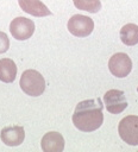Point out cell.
<instances>
[{
    "label": "cell",
    "mask_w": 138,
    "mask_h": 152,
    "mask_svg": "<svg viewBox=\"0 0 138 152\" xmlns=\"http://www.w3.org/2000/svg\"><path fill=\"white\" fill-rule=\"evenodd\" d=\"M17 65L11 58L0 59V81L5 83H11L15 80Z\"/></svg>",
    "instance_id": "obj_11"
},
{
    "label": "cell",
    "mask_w": 138,
    "mask_h": 152,
    "mask_svg": "<svg viewBox=\"0 0 138 152\" xmlns=\"http://www.w3.org/2000/svg\"><path fill=\"white\" fill-rule=\"evenodd\" d=\"M108 69L115 77H126L132 70V61L124 52L114 53L108 61Z\"/></svg>",
    "instance_id": "obj_6"
},
{
    "label": "cell",
    "mask_w": 138,
    "mask_h": 152,
    "mask_svg": "<svg viewBox=\"0 0 138 152\" xmlns=\"http://www.w3.org/2000/svg\"><path fill=\"white\" fill-rule=\"evenodd\" d=\"M118 132L123 141L132 146H138V116L128 115L121 119Z\"/></svg>",
    "instance_id": "obj_3"
},
{
    "label": "cell",
    "mask_w": 138,
    "mask_h": 152,
    "mask_svg": "<svg viewBox=\"0 0 138 152\" xmlns=\"http://www.w3.org/2000/svg\"><path fill=\"white\" fill-rule=\"evenodd\" d=\"M120 39L127 46H133L138 43V25L126 24L120 30Z\"/></svg>",
    "instance_id": "obj_12"
},
{
    "label": "cell",
    "mask_w": 138,
    "mask_h": 152,
    "mask_svg": "<svg viewBox=\"0 0 138 152\" xmlns=\"http://www.w3.org/2000/svg\"><path fill=\"white\" fill-rule=\"evenodd\" d=\"M104 104L111 114H119L127 107V101L124 91L111 89L104 95Z\"/></svg>",
    "instance_id": "obj_7"
},
{
    "label": "cell",
    "mask_w": 138,
    "mask_h": 152,
    "mask_svg": "<svg viewBox=\"0 0 138 152\" xmlns=\"http://www.w3.org/2000/svg\"><path fill=\"white\" fill-rule=\"evenodd\" d=\"M40 145L44 152H62L64 150V139L58 132H48L42 138Z\"/></svg>",
    "instance_id": "obj_9"
},
{
    "label": "cell",
    "mask_w": 138,
    "mask_h": 152,
    "mask_svg": "<svg viewBox=\"0 0 138 152\" xmlns=\"http://www.w3.org/2000/svg\"><path fill=\"white\" fill-rule=\"evenodd\" d=\"M68 30L69 32L75 37H87L93 32L94 28V21L92 18L82 14H75L73 15L68 21Z\"/></svg>",
    "instance_id": "obj_4"
},
{
    "label": "cell",
    "mask_w": 138,
    "mask_h": 152,
    "mask_svg": "<svg viewBox=\"0 0 138 152\" xmlns=\"http://www.w3.org/2000/svg\"><path fill=\"white\" fill-rule=\"evenodd\" d=\"M0 138L7 146H18L25 139V131L21 126H7L2 128Z\"/></svg>",
    "instance_id": "obj_8"
},
{
    "label": "cell",
    "mask_w": 138,
    "mask_h": 152,
    "mask_svg": "<svg viewBox=\"0 0 138 152\" xmlns=\"http://www.w3.org/2000/svg\"><path fill=\"white\" fill-rule=\"evenodd\" d=\"M102 108L104 104L99 97L79 102L71 118L74 126L82 132L96 131L104 122Z\"/></svg>",
    "instance_id": "obj_1"
},
{
    "label": "cell",
    "mask_w": 138,
    "mask_h": 152,
    "mask_svg": "<svg viewBox=\"0 0 138 152\" xmlns=\"http://www.w3.org/2000/svg\"><path fill=\"white\" fill-rule=\"evenodd\" d=\"M10 32L17 40H26L34 32V23L25 17H17L10 24Z\"/></svg>",
    "instance_id": "obj_5"
},
{
    "label": "cell",
    "mask_w": 138,
    "mask_h": 152,
    "mask_svg": "<svg viewBox=\"0 0 138 152\" xmlns=\"http://www.w3.org/2000/svg\"><path fill=\"white\" fill-rule=\"evenodd\" d=\"M137 91H138V88H137Z\"/></svg>",
    "instance_id": "obj_15"
},
{
    "label": "cell",
    "mask_w": 138,
    "mask_h": 152,
    "mask_svg": "<svg viewBox=\"0 0 138 152\" xmlns=\"http://www.w3.org/2000/svg\"><path fill=\"white\" fill-rule=\"evenodd\" d=\"M18 4L24 12L33 17H46L51 14L50 10L40 0H18Z\"/></svg>",
    "instance_id": "obj_10"
},
{
    "label": "cell",
    "mask_w": 138,
    "mask_h": 152,
    "mask_svg": "<svg viewBox=\"0 0 138 152\" xmlns=\"http://www.w3.org/2000/svg\"><path fill=\"white\" fill-rule=\"evenodd\" d=\"M10 48V39L5 32L0 31V53H5Z\"/></svg>",
    "instance_id": "obj_14"
},
{
    "label": "cell",
    "mask_w": 138,
    "mask_h": 152,
    "mask_svg": "<svg viewBox=\"0 0 138 152\" xmlns=\"http://www.w3.org/2000/svg\"><path fill=\"white\" fill-rule=\"evenodd\" d=\"M21 90L30 96H39L45 90V80L40 72L33 69H27L21 74L20 77Z\"/></svg>",
    "instance_id": "obj_2"
},
{
    "label": "cell",
    "mask_w": 138,
    "mask_h": 152,
    "mask_svg": "<svg viewBox=\"0 0 138 152\" xmlns=\"http://www.w3.org/2000/svg\"><path fill=\"white\" fill-rule=\"evenodd\" d=\"M76 8L87 11L89 13H96L101 10L100 0H73Z\"/></svg>",
    "instance_id": "obj_13"
}]
</instances>
